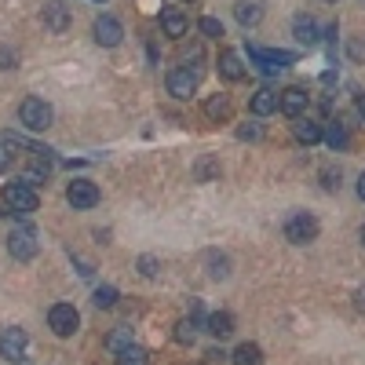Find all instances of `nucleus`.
Wrapping results in <instances>:
<instances>
[{
	"mask_svg": "<svg viewBox=\"0 0 365 365\" xmlns=\"http://www.w3.org/2000/svg\"><path fill=\"white\" fill-rule=\"evenodd\" d=\"M0 197H4V205H8L11 212H22V216H29V212H37V205H41L37 187H29V182H22V179L4 182V190H0Z\"/></svg>",
	"mask_w": 365,
	"mask_h": 365,
	"instance_id": "nucleus-1",
	"label": "nucleus"
},
{
	"mask_svg": "<svg viewBox=\"0 0 365 365\" xmlns=\"http://www.w3.org/2000/svg\"><path fill=\"white\" fill-rule=\"evenodd\" d=\"M51 106L44 103V99H37V96H29V99H22V106H19V120L29 128V132H44V128H51Z\"/></svg>",
	"mask_w": 365,
	"mask_h": 365,
	"instance_id": "nucleus-2",
	"label": "nucleus"
},
{
	"mask_svg": "<svg viewBox=\"0 0 365 365\" xmlns=\"http://www.w3.org/2000/svg\"><path fill=\"white\" fill-rule=\"evenodd\" d=\"M249 58H252V63H259V70H263V73H278V70L292 66L299 55H296V51H278V48H259V44H249Z\"/></svg>",
	"mask_w": 365,
	"mask_h": 365,
	"instance_id": "nucleus-3",
	"label": "nucleus"
},
{
	"mask_svg": "<svg viewBox=\"0 0 365 365\" xmlns=\"http://www.w3.org/2000/svg\"><path fill=\"white\" fill-rule=\"evenodd\" d=\"M318 220L311 216V212H292V216L285 220V237L292 241V245H307V241L318 237Z\"/></svg>",
	"mask_w": 365,
	"mask_h": 365,
	"instance_id": "nucleus-4",
	"label": "nucleus"
},
{
	"mask_svg": "<svg viewBox=\"0 0 365 365\" xmlns=\"http://www.w3.org/2000/svg\"><path fill=\"white\" fill-rule=\"evenodd\" d=\"M48 325H51V332L55 336H73L77 332V325H81V314H77V307L73 303H55V307L48 311Z\"/></svg>",
	"mask_w": 365,
	"mask_h": 365,
	"instance_id": "nucleus-5",
	"label": "nucleus"
},
{
	"mask_svg": "<svg viewBox=\"0 0 365 365\" xmlns=\"http://www.w3.org/2000/svg\"><path fill=\"white\" fill-rule=\"evenodd\" d=\"M8 252L15 256V259H34L37 252H41V241H37V230L34 227H15L11 230V237H8Z\"/></svg>",
	"mask_w": 365,
	"mask_h": 365,
	"instance_id": "nucleus-6",
	"label": "nucleus"
},
{
	"mask_svg": "<svg viewBox=\"0 0 365 365\" xmlns=\"http://www.w3.org/2000/svg\"><path fill=\"white\" fill-rule=\"evenodd\" d=\"M201 84V70H190V66H175L168 73V96L175 99H190Z\"/></svg>",
	"mask_w": 365,
	"mask_h": 365,
	"instance_id": "nucleus-7",
	"label": "nucleus"
},
{
	"mask_svg": "<svg viewBox=\"0 0 365 365\" xmlns=\"http://www.w3.org/2000/svg\"><path fill=\"white\" fill-rule=\"evenodd\" d=\"M66 201L73 208H96L99 205V187L91 179H73L70 187H66Z\"/></svg>",
	"mask_w": 365,
	"mask_h": 365,
	"instance_id": "nucleus-8",
	"label": "nucleus"
},
{
	"mask_svg": "<svg viewBox=\"0 0 365 365\" xmlns=\"http://www.w3.org/2000/svg\"><path fill=\"white\" fill-rule=\"evenodd\" d=\"M26 329H8L4 336H0V358L8 361H26Z\"/></svg>",
	"mask_w": 365,
	"mask_h": 365,
	"instance_id": "nucleus-9",
	"label": "nucleus"
},
{
	"mask_svg": "<svg viewBox=\"0 0 365 365\" xmlns=\"http://www.w3.org/2000/svg\"><path fill=\"white\" fill-rule=\"evenodd\" d=\"M311 106V96H307V91H303V88H285L282 91V103H278V110L285 113V117H303V110H307Z\"/></svg>",
	"mask_w": 365,
	"mask_h": 365,
	"instance_id": "nucleus-10",
	"label": "nucleus"
},
{
	"mask_svg": "<svg viewBox=\"0 0 365 365\" xmlns=\"http://www.w3.org/2000/svg\"><path fill=\"white\" fill-rule=\"evenodd\" d=\"M120 37H125V29H120V22H117L113 15H99V19H96V41H99L103 48H117Z\"/></svg>",
	"mask_w": 365,
	"mask_h": 365,
	"instance_id": "nucleus-11",
	"label": "nucleus"
},
{
	"mask_svg": "<svg viewBox=\"0 0 365 365\" xmlns=\"http://www.w3.org/2000/svg\"><path fill=\"white\" fill-rule=\"evenodd\" d=\"M70 22H73V15H70V8H66V4H58V0L44 4V26L51 29V34H66Z\"/></svg>",
	"mask_w": 365,
	"mask_h": 365,
	"instance_id": "nucleus-12",
	"label": "nucleus"
},
{
	"mask_svg": "<svg viewBox=\"0 0 365 365\" xmlns=\"http://www.w3.org/2000/svg\"><path fill=\"white\" fill-rule=\"evenodd\" d=\"M278 103H282V96H278V91H270V88H259L256 96L249 99V110H252L256 117H267V113H274V110H278Z\"/></svg>",
	"mask_w": 365,
	"mask_h": 365,
	"instance_id": "nucleus-13",
	"label": "nucleus"
},
{
	"mask_svg": "<svg viewBox=\"0 0 365 365\" xmlns=\"http://www.w3.org/2000/svg\"><path fill=\"white\" fill-rule=\"evenodd\" d=\"M220 73H223L227 81H241V77H245V58L227 48V51L220 55Z\"/></svg>",
	"mask_w": 365,
	"mask_h": 365,
	"instance_id": "nucleus-14",
	"label": "nucleus"
},
{
	"mask_svg": "<svg viewBox=\"0 0 365 365\" xmlns=\"http://www.w3.org/2000/svg\"><path fill=\"white\" fill-rule=\"evenodd\" d=\"M292 132H296V139H299V143H307V146H314V143H322V139H325V128L318 125V120H303V117H296Z\"/></svg>",
	"mask_w": 365,
	"mask_h": 365,
	"instance_id": "nucleus-15",
	"label": "nucleus"
},
{
	"mask_svg": "<svg viewBox=\"0 0 365 365\" xmlns=\"http://www.w3.org/2000/svg\"><path fill=\"white\" fill-rule=\"evenodd\" d=\"M161 26H165L168 37H182L187 34V15H182L179 8H165L161 11Z\"/></svg>",
	"mask_w": 365,
	"mask_h": 365,
	"instance_id": "nucleus-16",
	"label": "nucleus"
},
{
	"mask_svg": "<svg viewBox=\"0 0 365 365\" xmlns=\"http://www.w3.org/2000/svg\"><path fill=\"white\" fill-rule=\"evenodd\" d=\"M208 332H212V336H216V340H227L230 336V332H234V314H227V311H216V314H208Z\"/></svg>",
	"mask_w": 365,
	"mask_h": 365,
	"instance_id": "nucleus-17",
	"label": "nucleus"
},
{
	"mask_svg": "<svg viewBox=\"0 0 365 365\" xmlns=\"http://www.w3.org/2000/svg\"><path fill=\"white\" fill-rule=\"evenodd\" d=\"M234 15H237L241 26H256V22L263 19V4H259V0H237Z\"/></svg>",
	"mask_w": 365,
	"mask_h": 365,
	"instance_id": "nucleus-18",
	"label": "nucleus"
},
{
	"mask_svg": "<svg viewBox=\"0 0 365 365\" xmlns=\"http://www.w3.org/2000/svg\"><path fill=\"white\" fill-rule=\"evenodd\" d=\"M292 29H296V41L299 44H318V26H314V19H307V15H296V22H292Z\"/></svg>",
	"mask_w": 365,
	"mask_h": 365,
	"instance_id": "nucleus-19",
	"label": "nucleus"
},
{
	"mask_svg": "<svg viewBox=\"0 0 365 365\" xmlns=\"http://www.w3.org/2000/svg\"><path fill=\"white\" fill-rule=\"evenodd\" d=\"M234 365H263L259 344H241V347L234 351Z\"/></svg>",
	"mask_w": 365,
	"mask_h": 365,
	"instance_id": "nucleus-20",
	"label": "nucleus"
},
{
	"mask_svg": "<svg viewBox=\"0 0 365 365\" xmlns=\"http://www.w3.org/2000/svg\"><path fill=\"white\" fill-rule=\"evenodd\" d=\"M325 143H329L332 150H347V143H351V135H347V128L340 125V120H332V125L325 128Z\"/></svg>",
	"mask_w": 365,
	"mask_h": 365,
	"instance_id": "nucleus-21",
	"label": "nucleus"
},
{
	"mask_svg": "<svg viewBox=\"0 0 365 365\" xmlns=\"http://www.w3.org/2000/svg\"><path fill=\"white\" fill-rule=\"evenodd\" d=\"M205 113H208L212 120H227V117H230V99H227V96H212V99L205 103Z\"/></svg>",
	"mask_w": 365,
	"mask_h": 365,
	"instance_id": "nucleus-22",
	"label": "nucleus"
},
{
	"mask_svg": "<svg viewBox=\"0 0 365 365\" xmlns=\"http://www.w3.org/2000/svg\"><path fill=\"white\" fill-rule=\"evenodd\" d=\"M194 175H197V182L216 179V175H220V161H216V158H201V161H197V168H194Z\"/></svg>",
	"mask_w": 365,
	"mask_h": 365,
	"instance_id": "nucleus-23",
	"label": "nucleus"
},
{
	"mask_svg": "<svg viewBox=\"0 0 365 365\" xmlns=\"http://www.w3.org/2000/svg\"><path fill=\"white\" fill-rule=\"evenodd\" d=\"M106 347L117 351V354H120V351H128V347H132V329H117V332H110Z\"/></svg>",
	"mask_w": 365,
	"mask_h": 365,
	"instance_id": "nucleus-24",
	"label": "nucleus"
},
{
	"mask_svg": "<svg viewBox=\"0 0 365 365\" xmlns=\"http://www.w3.org/2000/svg\"><path fill=\"white\" fill-rule=\"evenodd\" d=\"M117 365H146V351L143 347H128L117 354Z\"/></svg>",
	"mask_w": 365,
	"mask_h": 365,
	"instance_id": "nucleus-25",
	"label": "nucleus"
},
{
	"mask_svg": "<svg viewBox=\"0 0 365 365\" xmlns=\"http://www.w3.org/2000/svg\"><path fill=\"white\" fill-rule=\"evenodd\" d=\"M208 274H212V278H227V274H230V263H227V256H216V252H208Z\"/></svg>",
	"mask_w": 365,
	"mask_h": 365,
	"instance_id": "nucleus-26",
	"label": "nucleus"
},
{
	"mask_svg": "<svg viewBox=\"0 0 365 365\" xmlns=\"http://www.w3.org/2000/svg\"><path fill=\"white\" fill-rule=\"evenodd\" d=\"M194 329H197L194 318H190V322H179V325H175V340H179V344H194Z\"/></svg>",
	"mask_w": 365,
	"mask_h": 365,
	"instance_id": "nucleus-27",
	"label": "nucleus"
},
{
	"mask_svg": "<svg viewBox=\"0 0 365 365\" xmlns=\"http://www.w3.org/2000/svg\"><path fill=\"white\" fill-rule=\"evenodd\" d=\"M113 303H117V289L113 285L96 289V307H113Z\"/></svg>",
	"mask_w": 365,
	"mask_h": 365,
	"instance_id": "nucleus-28",
	"label": "nucleus"
},
{
	"mask_svg": "<svg viewBox=\"0 0 365 365\" xmlns=\"http://www.w3.org/2000/svg\"><path fill=\"white\" fill-rule=\"evenodd\" d=\"M201 34L205 37H223V22L220 19H201Z\"/></svg>",
	"mask_w": 365,
	"mask_h": 365,
	"instance_id": "nucleus-29",
	"label": "nucleus"
},
{
	"mask_svg": "<svg viewBox=\"0 0 365 365\" xmlns=\"http://www.w3.org/2000/svg\"><path fill=\"white\" fill-rule=\"evenodd\" d=\"M139 270L146 274V278H154V274H158V259H154V256H143V259H139Z\"/></svg>",
	"mask_w": 365,
	"mask_h": 365,
	"instance_id": "nucleus-30",
	"label": "nucleus"
},
{
	"mask_svg": "<svg viewBox=\"0 0 365 365\" xmlns=\"http://www.w3.org/2000/svg\"><path fill=\"white\" fill-rule=\"evenodd\" d=\"M322 182H325V190H336L340 187V172L332 175V172H322Z\"/></svg>",
	"mask_w": 365,
	"mask_h": 365,
	"instance_id": "nucleus-31",
	"label": "nucleus"
},
{
	"mask_svg": "<svg viewBox=\"0 0 365 365\" xmlns=\"http://www.w3.org/2000/svg\"><path fill=\"white\" fill-rule=\"evenodd\" d=\"M351 58L354 63H365V44L361 41H351Z\"/></svg>",
	"mask_w": 365,
	"mask_h": 365,
	"instance_id": "nucleus-32",
	"label": "nucleus"
},
{
	"mask_svg": "<svg viewBox=\"0 0 365 365\" xmlns=\"http://www.w3.org/2000/svg\"><path fill=\"white\" fill-rule=\"evenodd\" d=\"M237 135H241V139H259L263 132H259V125H245V128H241Z\"/></svg>",
	"mask_w": 365,
	"mask_h": 365,
	"instance_id": "nucleus-33",
	"label": "nucleus"
},
{
	"mask_svg": "<svg viewBox=\"0 0 365 365\" xmlns=\"http://www.w3.org/2000/svg\"><path fill=\"white\" fill-rule=\"evenodd\" d=\"M11 66H15V55L0 48V70H11Z\"/></svg>",
	"mask_w": 365,
	"mask_h": 365,
	"instance_id": "nucleus-34",
	"label": "nucleus"
},
{
	"mask_svg": "<svg viewBox=\"0 0 365 365\" xmlns=\"http://www.w3.org/2000/svg\"><path fill=\"white\" fill-rule=\"evenodd\" d=\"M8 165H11V154H8V146L0 143V172H8Z\"/></svg>",
	"mask_w": 365,
	"mask_h": 365,
	"instance_id": "nucleus-35",
	"label": "nucleus"
},
{
	"mask_svg": "<svg viewBox=\"0 0 365 365\" xmlns=\"http://www.w3.org/2000/svg\"><path fill=\"white\" fill-rule=\"evenodd\" d=\"M205 358H208V361H212V365H216V361H223V358H227V354H223V351H216V347H212V351H208V354H205Z\"/></svg>",
	"mask_w": 365,
	"mask_h": 365,
	"instance_id": "nucleus-36",
	"label": "nucleus"
},
{
	"mask_svg": "<svg viewBox=\"0 0 365 365\" xmlns=\"http://www.w3.org/2000/svg\"><path fill=\"white\" fill-rule=\"evenodd\" d=\"M354 303H358V311H365V289H358V292H354Z\"/></svg>",
	"mask_w": 365,
	"mask_h": 365,
	"instance_id": "nucleus-37",
	"label": "nucleus"
},
{
	"mask_svg": "<svg viewBox=\"0 0 365 365\" xmlns=\"http://www.w3.org/2000/svg\"><path fill=\"white\" fill-rule=\"evenodd\" d=\"M358 197H361V201H365V172H361V175H358Z\"/></svg>",
	"mask_w": 365,
	"mask_h": 365,
	"instance_id": "nucleus-38",
	"label": "nucleus"
},
{
	"mask_svg": "<svg viewBox=\"0 0 365 365\" xmlns=\"http://www.w3.org/2000/svg\"><path fill=\"white\" fill-rule=\"evenodd\" d=\"M358 113H361V120H365V96L358 99Z\"/></svg>",
	"mask_w": 365,
	"mask_h": 365,
	"instance_id": "nucleus-39",
	"label": "nucleus"
},
{
	"mask_svg": "<svg viewBox=\"0 0 365 365\" xmlns=\"http://www.w3.org/2000/svg\"><path fill=\"white\" fill-rule=\"evenodd\" d=\"M361 241H365V227H361Z\"/></svg>",
	"mask_w": 365,
	"mask_h": 365,
	"instance_id": "nucleus-40",
	"label": "nucleus"
},
{
	"mask_svg": "<svg viewBox=\"0 0 365 365\" xmlns=\"http://www.w3.org/2000/svg\"><path fill=\"white\" fill-rule=\"evenodd\" d=\"M99 4H103V0H99Z\"/></svg>",
	"mask_w": 365,
	"mask_h": 365,
	"instance_id": "nucleus-41",
	"label": "nucleus"
},
{
	"mask_svg": "<svg viewBox=\"0 0 365 365\" xmlns=\"http://www.w3.org/2000/svg\"><path fill=\"white\" fill-rule=\"evenodd\" d=\"M187 4H190V0H187Z\"/></svg>",
	"mask_w": 365,
	"mask_h": 365,
	"instance_id": "nucleus-42",
	"label": "nucleus"
}]
</instances>
